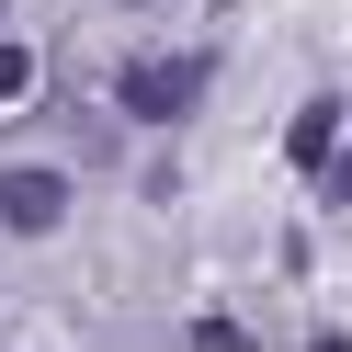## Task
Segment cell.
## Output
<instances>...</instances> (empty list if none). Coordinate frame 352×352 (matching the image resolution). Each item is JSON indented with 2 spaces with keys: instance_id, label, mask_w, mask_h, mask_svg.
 I'll use <instances>...</instances> for the list:
<instances>
[{
  "instance_id": "obj_1",
  "label": "cell",
  "mask_w": 352,
  "mask_h": 352,
  "mask_svg": "<svg viewBox=\"0 0 352 352\" xmlns=\"http://www.w3.org/2000/svg\"><path fill=\"white\" fill-rule=\"evenodd\" d=\"M193 102H205V69H193V57H137V69H125V114L182 125Z\"/></svg>"
},
{
  "instance_id": "obj_4",
  "label": "cell",
  "mask_w": 352,
  "mask_h": 352,
  "mask_svg": "<svg viewBox=\"0 0 352 352\" xmlns=\"http://www.w3.org/2000/svg\"><path fill=\"white\" fill-rule=\"evenodd\" d=\"M318 182H329V205H352V125H341V148L318 160Z\"/></svg>"
},
{
  "instance_id": "obj_3",
  "label": "cell",
  "mask_w": 352,
  "mask_h": 352,
  "mask_svg": "<svg viewBox=\"0 0 352 352\" xmlns=\"http://www.w3.org/2000/svg\"><path fill=\"white\" fill-rule=\"evenodd\" d=\"M284 148H296V170H318L329 148H341V102H307V114L284 125Z\"/></svg>"
},
{
  "instance_id": "obj_5",
  "label": "cell",
  "mask_w": 352,
  "mask_h": 352,
  "mask_svg": "<svg viewBox=\"0 0 352 352\" xmlns=\"http://www.w3.org/2000/svg\"><path fill=\"white\" fill-rule=\"evenodd\" d=\"M23 91H34V57H23V46H0V102H23Z\"/></svg>"
},
{
  "instance_id": "obj_2",
  "label": "cell",
  "mask_w": 352,
  "mask_h": 352,
  "mask_svg": "<svg viewBox=\"0 0 352 352\" xmlns=\"http://www.w3.org/2000/svg\"><path fill=\"white\" fill-rule=\"evenodd\" d=\"M57 216H69V182L57 170H0V228L12 239H46Z\"/></svg>"
}]
</instances>
